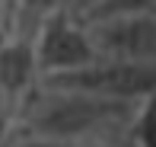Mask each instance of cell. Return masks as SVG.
<instances>
[{
    "instance_id": "12",
    "label": "cell",
    "mask_w": 156,
    "mask_h": 147,
    "mask_svg": "<svg viewBox=\"0 0 156 147\" xmlns=\"http://www.w3.org/2000/svg\"><path fill=\"white\" fill-rule=\"evenodd\" d=\"M6 39V29H3V26H0V42H3Z\"/></svg>"
},
{
    "instance_id": "11",
    "label": "cell",
    "mask_w": 156,
    "mask_h": 147,
    "mask_svg": "<svg viewBox=\"0 0 156 147\" xmlns=\"http://www.w3.org/2000/svg\"><path fill=\"white\" fill-rule=\"evenodd\" d=\"M6 10H10V0H0V23L6 19Z\"/></svg>"
},
{
    "instance_id": "13",
    "label": "cell",
    "mask_w": 156,
    "mask_h": 147,
    "mask_svg": "<svg viewBox=\"0 0 156 147\" xmlns=\"http://www.w3.org/2000/svg\"><path fill=\"white\" fill-rule=\"evenodd\" d=\"M3 109H10V106H6V102H3V99H0V112H3Z\"/></svg>"
},
{
    "instance_id": "3",
    "label": "cell",
    "mask_w": 156,
    "mask_h": 147,
    "mask_svg": "<svg viewBox=\"0 0 156 147\" xmlns=\"http://www.w3.org/2000/svg\"><path fill=\"white\" fill-rule=\"evenodd\" d=\"M32 45H35V61H38V77L41 80L54 77V74L80 71V67L93 64L99 58L93 39H89V29L73 16L70 6L51 13L38 26Z\"/></svg>"
},
{
    "instance_id": "2",
    "label": "cell",
    "mask_w": 156,
    "mask_h": 147,
    "mask_svg": "<svg viewBox=\"0 0 156 147\" xmlns=\"http://www.w3.org/2000/svg\"><path fill=\"white\" fill-rule=\"evenodd\" d=\"M41 86L54 90H76V93H93L118 102H140L156 93V61H112V58H96L93 64L80 71L54 74L45 77Z\"/></svg>"
},
{
    "instance_id": "7",
    "label": "cell",
    "mask_w": 156,
    "mask_h": 147,
    "mask_svg": "<svg viewBox=\"0 0 156 147\" xmlns=\"http://www.w3.org/2000/svg\"><path fill=\"white\" fill-rule=\"evenodd\" d=\"M127 138L134 147H156V93L137 102L127 125Z\"/></svg>"
},
{
    "instance_id": "8",
    "label": "cell",
    "mask_w": 156,
    "mask_h": 147,
    "mask_svg": "<svg viewBox=\"0 0 156 147\" xmlns=\"http://www.w3.org/2000/svg\"><path fill=\"white\" fill-rule=\"evenodd\" d=\"M127 13H156V0H99L86 13H80V23H99L108 16H127Z\"/></svg>"
},
{
    "instance_id": "14",
    "label": "cell",
    "mask_w": 156,
    "mask_h": 147,
    "mask_svg": "<svg viewBox=\"0 0 156 147\" xmlns=\"http://www.w3.org/2000/svg\"><path fill=\"white\" fill-rule=\"evenodd\" d=\"M67 3H70V0H67Z\"/></svg>"
},
{
    "instance_id": "15",
    "label": "cell",
    "mask_w": 156,
    "mask_h": 147,
    "mask_svg": "<svg viewBox=\"0 0 156 147\" xmlns=\"http://www.w3.org/2000/svg\"><path fill=\"white\" fill-rule=\"evenodd\" d=\"M67 6H70V3H67Z\"/></svg>"
},
{
    "instance_id": "6",
    "label": "cell",
    "mask_w": 156,
    "mask_h": 147,
    "mask_svg": "<svg viewBox=\"0 0 156 147\" xmlns=\"http://www.w3.org/2000/svg\"><path fill=\"white\" fill-rule=\"evenodd\" d=\"M67 6V0H10L6 10V35H19V39H35L38 26L45 23L51 13H58Z\"/></svg>"
},
{
    "instance_id": "10",
    "label": "cell",
    "mask_w": 156,
    "mask_h": 147,
    "mask_svg": "<svg viewBox=\"0 0 156 147\" xmlns=\"http://www.w3.org/2000/svg\"><path fill=\"white\" fill-rule=\"evenodd\" d=\"M70 147H115V144H105V141H80V144H70Z\"/></svg>"
},
{
    "instance_id": "5",
    "label": "cell",
    "mask_w": 156,
    "mask_h": 147,
    "mask_svg": "<svg viewBox=\"0 0 156 147\" xmlns=\"http://www.w3.org/2000/svg\"><path fill=\"white\" fill-rule=\"evenodd\" d=\"M38 61H35L32 39L6 35L0 42V99L13 112L38 90Z\"/></svg>"
},
{
    "instance_id": "1",
    "label": "cell",
    "mask_w": 156,
    "mask_h": 147,
    "mask_svg": "<svg viewBox=\"0 0 156 147\" xmlns=\"http://www.w3.org/2000/svg\"><path fill=\"white\" fill-rule=\"evenodd\" d=\"M134 109H137V102H118L93 93L54 90L38 83V90L13 115H16V125L29 134H41L64 144H80V141H93L102 131L131 125Z\"/></svg>"
},
{
    "instance_id": "4",
    "label": "cell",
    "mask_w": 156,
    "mask_h": 147,
    "mask_svg": "<svg viewBox=\"0 0 156 147\" xmlns=\"http://www.w3.org/2000/svg\"><path fill=\"white\" fill-rule=\"evenodd\" d=\"M86 26V23H83ZM89 39L99 58L112 61H156V13H127L89 23Z\"/></svg>"
},
{
    "instance_id": "9",
    "label": "cell",
    "mask_w": 156,
    "mask_h": 147,
    "mask_svg": "<svg viewBox=\"0 0 156 147\" xmlns=\"http://www.w3.org/2000/svg\"><path fill=\"white\" fill-rule=\"evenodd\" d=\"M13 147H70V144H64V141H51V138H41V134H29V131L19 128L16 144H13Z\"/></svg>"
}]
</instances>
